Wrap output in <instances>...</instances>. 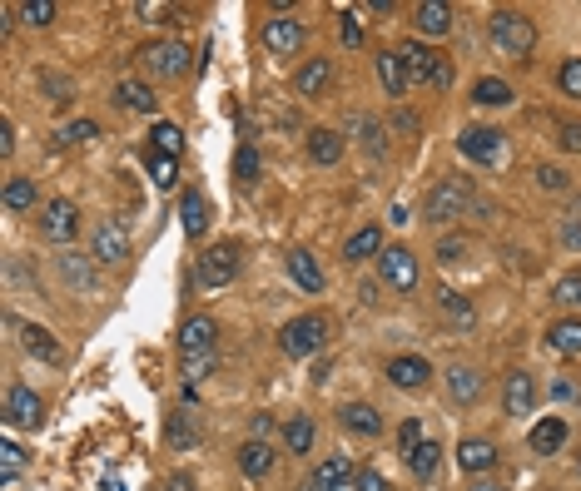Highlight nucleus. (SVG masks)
Instances as JSON below:
<instances>
[{
	"label": "nucleus",
	"mask_w": 581,
	"mask_h": 491,
	"mask_svg": "<svg viewBox=\"0 0 581 491\" xmlns=\"http://www.w3.org/2000/svg\"><path fill=\"white\" fill-rule=\"evenodd\" d=\"M398 55H403L413 85H437V90L452 85V65H447V55H437L428 40H408V45H398Z\"/></svg>",
	"instance_id": "f257e3e1"
},
{
	"label": "nucleus",
	"mask_w": 581,
	"mask_h": 491,
	"mask_svg": "<svg viewBox=\"0 0 581 491\" xmlns=\"http://www.w3.org/2000/svg\"><path fill=\"white\" fill-rule=\"evenodd\" d=\"M179 358H184V377H204L214 368V323L209 318H189L179 328Z\"/></svg>",
	"instance_id": "f03ea898"
},
{
	"label": "nucleus",
	"mask_w": 581,
	"mask_h": 491,
	"mask_svg": "<svg viewBox=\"0 0 581 491\" xmlns=\"http://www.w3.org/2000/svg\"><path fill=\"white\" fill-rule=\"evenodd\" d=\"M492 45H497L502 55H532L537 25H532L522 10H497V15H492Z\"/></svg>",
	"instance_id": "7ed1b4c3"
},
{
	"label": "nucleus",
	"mask_w": 581,
	"mask_h": 491,
	"mask_svg": "<svg viewBox=\"0 0 581 491\" xmlns=\"http://www.w3.org/2000/svg\"><path fill=\"white\" fill-rule=\"evenodd\" d=\"M467 209H472V184L467 179H442V184H433V194H428V219L433 224H452Z\"/></svg>",
	"instance_id": "20e7f679"
},
{
	"label": "nucleus",
	"mask_w": 581,
	"mask_h": 491,
	"mask_svg": "<svg viewBox=\"0 0 581 491\" xmlns=\"http://www.w3.org/2000/svg\"><path fill=\"white\" fill-rule=\"evenodd\" d=\"M323 338H328V323H323V318H313V313H303V318L284 323L279 348H284L289 358H313V353L323 348Z\"/></svg>",
	"instance_id": "39448f33"
},
{
	"label": "nucleus",
	"mask_w": 581,
	"mask_h": 491,
	"mask_svg": "<svg viewBox=\"0 0 581 491\" xmlns=\"http://www.w3.org/2000/svg\"><path fill=\"white\" fill-rule=\"evenodd\" d=\"M189 60H194V55H189L179 40H159V45H145V50H140V65H145L154 80H179V75L189 70Z\"/></svg>",
	"instance_id": "423d86ee"
},
{
	"label": "nucleus",
	"mask_w": 581,
	"mask_h": 491,
	"mask_svg": "<svg viewBox=\"0 0 581 491\" xmlns=\"http://www.w3.org/2000/svg\"><path fill=\"white\" fill-rule=\"evenodd\" d=\"M234 273H239V244L204 248V258H199V283L204 288H224V283H234Z\"/></svg>",
	"instance_id": "0eeeda50"
},
{
	"label": "nucleus",
	"mask_w": 581,
	"mask_h": 491,
	"mask_svg": "<svg viewBox=\"0 0 581 491\" xmlns=\"http://www.w3.org/2000/svg\"><path fill=\"white\" fill-rule=\"evenodd\" d=\"M457 149H462L472 164H497L502 149H507V139H502L497 129H487V124H467L462 139H457Z\"/></svg>",
	"instance_id": "6e6552de"
},
{
	"label": "nucleus",
	"mask_w": 581,
	"mask_h": 491,
	"mask_svg": "<svg viewBox=\"0 0 581 491\" xmlns=\"http://www.w3.org/2000/svg\"><path fill=\"white\" fill-rule=\"evenodd\" d=\"M40 234H45L50 244H70V239L80 234V209H75L70 199H50L45 214H40Z\"/></svg>",
	"instance_id": "1a4fd4ad"
},
{
	"label": "nucleus",
	"mask_w": 581,
	"mask_h": 491,
	"mask_svg": "<svg viewBox=\"0 0 581 491\" xmlns=\"http://www.w3.org/2000/svg\"><path fill=\"white\" fill-rule=\"evenodd\" d=\"M378 273H383V283L398 288V293H413V288H418V258H413L408 248L378 253Z\"/></svg>",
	"instance_id": "9d476101"
},
{
	"label": "nucleus",
	"mask_w": 581,
	"mask_h": 491,
	"mask_svg": "<svg viewBox=\"0 0 581 491\" xmlns=\"http://www.w3.org/2000/svg\"><path fill=\"white\" fill-rule=\"evenodd\" d=\"M40 412L45 407H40V397L30 387H10L5 392V422L10 427H40Z\"/></svg>",
	"instance_id": "9b49d317"
},
{
	"label": "nucleus",
	"mask_w": 581,
	"mask_h": 491,
	"mask_svg": "<svg viewBox=\"0 0 581 491\" xmlns=\"http://www.w3.org/2000/svg\"><path fill=\"white\" fill-rule=\"evenodd\" d=\"M120 258H130V234L115 219H105L95 229V263H120Z\"/></svg>",
	"instance_id": "f8f14e48"
},
{
	"label": "nucleus",
	"mask_w": 581,
	"mask_h": 491,
	"mask_svg": "<svg viewBox=\"0 0 581 491\" xmlns=\"http://www.w3.org/2000/svg\"><path fill=\"white\" fill-rule=\"evenodd\" d=\"M264 45H269L274 55H293V50L303 45V25H298V20H289V15L269 20V25H264Z\"/></svg>",
	"instance_id": "ddd939ff"
},
{
	"label": "nucleus",
	"mask_w": 581,
	"mask_h": 491,
	"mask_svg": "<svg viewBox=\"0 0 581 491\" xmlns=\"http://www.w3.org/2000/svg\"><path fill=\"white\" fill-rule=\"evenodd\" d=\"M547 353L557 358H581V318H562L547 328Z\"/></svg>",
	"instance_id": "4468645a"
},
{
	"label": "nucleus",
	"mask_w": 581,
	"mask_h": 491,
	"mask_svg": "<svg viewBox=\"0 0 581 491\" xmlns=\"http://www.w3.org/2000/svg\"><path fill=\"white\" fill-rule=\"evenodd\" d=\"M289 273H293V283L303 288V293H323V268H318V258L308 253V248H293L289 258Z\"/></svg>",
	"instance_id": "2eb2a0df"
},
{
	"label": "nucleus",
	"mask_w": 581,
	"mask_h": 491,
	"mask_svg": "<svg viewBox=\"0 0 581 491\" xmlns=\"http://www.w3.org/2000/svg\"><path fill=\"white\" fill-rule=\"evenodd\" d=\"M378 80H383V90H388L393 100H403V95H408V85H413V80H408V65H403V55H398V50H383V55H378Z\"/></svg>",
	"instance_id": "dca6fc26"
},
{
	"label": "nucleus",
	"mask_w": 581,
	"mask_h": 491,
	"mask_svg": "<svg viewBox=\"0 0 581 491\" xmlns=\"http://www.w3.org/2000/svg\"><path fill=\"white\" fill-rule=\"evenodd\" d=\"M179 224H184V234H189V239H199V234L209 229V199H204L199 189L179 194Z\"/></svg>",
	"instance_id": "f3484780"
},
{
	"label": "nucleus",
	"mask_w": 581,
	"mask_h": 491,
	"mask_svg": "<svg viewBox=\"0 0 581 491\" xmlns=\"http://www.w3.org/2000/svg\"><path fill=\"white\" fill-rule=\"evenodd\" d=\"M502 402H507V412H512V417H527V412L537 407V382H532L527 372H512V377H507Z\"/></svg>",
	"instance_id": "a211bd4d"
},
{
	"label": "nucleus",
	"mask_w": 581,
	"mask_h": 491,
	"mask_svg": "<svg viewBox=\"0 0 581 491\" xmlns=\"http://www.w3.org/2000/svg\"><path fill=\"white\" fill-rule=\"evenodd\" d=\"M457 462H462V472H467V477L492 472V467H497V447H492V442H482V437H467V442L457 447Z\"/></svg>",
	"instance_id": "6ab92c4d"
},
{
	"label": "nucleus",
	"mask_w": 581,
	"mask_h": 491,
	"mask_svg": "<svg viewBox=\"0 0 581 491\" xmlns=\"http://www.w3.org/2000/svg\"><path fill=\"white\" fill-rule=\"evenodd\" d=\"M388 377H393L398 387H408V392H413V387H423V382L433 377V368H428V358L403 353V358H393V363H388Z\"/></svg>",
	"instance_id": "aec40b11"
},
{
	"label": "nucleus",
	"mask_w": 581,
	"mask_h": 491,
	"mask_svg": "<svg viewBox=\"0 0 581 491\" xmlns=\"http://www.w3.org/2000/svg\"><path fill=\"white\" fill-rule=\"evenodd\" d=\"M328 80H333V65H328V60H308V65H298L293 90H298L303 100H313V95H323V90H328Z\"/></svg>",
	"instance_id": "412c9836"
},
{
	"label": "nucleus",
	"mask_w": 581,
	"mask_h": 491,
	"mask_svg": "<svg viewBox=\"0 0 581 491\" xmlns=\"http://www.w3.org/2000/svg\"><path fill=\"white\" fill-rule=\"evenodd\" d=\"M413 15H418V30L433 35V40H442V35L452 30V5H447V0H423Z\"/></svg>",
	"instance_id": "4be33fe9"
},
{
	"label": "nucleus",
	"mask_w": 581,
	"mask_h": 491,
	"mask_svg": "<svg viewBox=\"0 0 581 491\" xmlns=\"http://www.w3.org/2000/svg\"><path fill=\"white\" fill-rule=\"evenodd\" d=\"M338 417H343V427L358 432V437H378V432H383V417H378V407H368V402H348Z\"/></svg>",
	"instance_id": "5701e85b"
},
{
	"label": "nucleus",
	"mask_w": 581,
	"mask_h": 491,
	"mask_svg": "<svg viewBox=\"0 0 581 491\" xmlns=\"http://www.w3.org/2000/svg\"><path fill=\"white\" fill-rule=\"evenodd\" d=\"M527 442H532V452H537V457H552V452L567 442V422H562V417H542V422L532 427V437H527Z\"/></svg>",
	"instance_id": "b1692460"
},
{
	"label": "nucleus",
	"mask_w": 581,
	"mask_h": 491,
	"mask_svg": "<svg viewBox=\"0 0 581 491\" xmlns=\"http://www.w3.org/2000/svg\"><path fill=\"white\" fill-rule=\"evenodd\" d=\"M239 472L254 477V482L269 477V472H274V447H269V442H244V447H239Z\"/></svg>",
	"instance_id": "393cba45"
},
{
	"label": "nucleus",
	"mask_w": 581,
	"mask_h": 491,
	"mask_svg": "<svg viewBox=\"0 0 581 491\" xmlns=\"http://www.w3.org/2000/svg\"><path fill=\"white\" fill-rule=\"evenodd\" d=\"M308 159L313 164H338L343 159V134L338 129H313L308 134Z\"/></svg>",
	"instance_id": "a878e982"
},
{
	"label": "nucleus",
	"mask_w": 581,
	"mask_h": 491,
	"mask_svg": "<svg viewBox=\"0 0 581 491\" xmlns=\"http://www.w3.org/2000/svg\"><path fill=\"white\" fill-rule=\"evenodd\" d=\"M115 100H120L125 110H135V115H154V105H159L145 80H120V85H115Z\"/></svg>",
	"instance_id": "bb28decb"
},
{
	"label": "nucleus",
	"mask_w": 581,
	"mask_h": 491,
	"mask_svg": "<svg viewBox=\"0 0 581 491\" xmlns=\"http://www.w3.org/2000/svg\"><path fill=\"white\" fill-rule=\"evenodd\" d=\"M348 477H353L348 457H328V462H318V467H313V482H308V491H338Z\"/></svg>",
	"instance_id": "cd10ccee"
},
{
	"label": "nucleus",
	"mask_w": 581,
	"mask_h": 491,
	"mask_svg": "<svg viewBox=\"0 0 581 491\" xmlns=\"http://www.w3.org/2000/svg\"><path fill=\"white\" fill-rule=\"evenodd\" d=\"M378 253H383V229H378V224L358 229V234L343 244V258H348V263H363V258H378Z\"/></svg>",
	"instance_id": "c85d7f7f"
},
{
	"label": "nucleus",
	"mask_w": 581,
	"mask_h": 491,
	"mask_svg": "<svg viewBox=\"0 0 581 491\" xmlns=\"http://www.w3.org/2000/svg\"><path fill=\"white\" fill-rule=\"evenodd\" d=\"M20 348H25L30 358H40V363H60V348H55V338H50L45 328H35V323H25V328H20Z\"/></svg>",
	"instance_id": "c756f323"
},
{
	"label": "nucleus",
	"mask_w": 581,
	"mask_h": 491,
	"mask_svg": "<svg viewBox=\"0 0 581 491\" xmlns=\"http://www.w3.org/2000/svg\"><path fill=\"white\" fill-rule=\"evenodd\" d=\"M447 392H452V402H477L482 397V377L472 368H452L447 372Z\"/></svg>",
	"instance_id": "7c9ffc66"
},
{
	"label": "nucleus",
	"mask_w": 581,
	"mask_h": 491,
	"mask_svg": "<svg viewBox=\"0 0 581 491\" xmlns=\"http://www.w3.org/2000/svg\"><path fill=\"white\" fill-rule=\"evenodd\" d=\"M164 437H169V447H174V452H184V447H194V442H199V422L179 407V412L169 417V432H164Z\"/></svg>",
	"instance_id": "2f4dec72"
},
{
	"label": "nucleus",
	"mask_w": 581,
	"mask_h": 491,
	"mask_svg": "<svg viewBox=\"0 0 581 491\" xmlns=\"http://www.w3.org/2000/svg\"><path fill=\"white\" fill-rule=\"evenodd\" d=\"M437 462H442V447H437L433 437H428V442H423V447H418V452H413V457H408V472H413V477H418V482H433Z\"/></svg>",
	"instance_id": "473e14b6"
},
{
	"label": "nucleus",
	"mask_w": 581,
	"mask_h": 491,
	"mask_svg": "<svg viewBox=\"0 0 581 491\" xmlns=\"http://www.w3.org/2000/svg\"><path fill=\"white\" fill-rule=\"evenodd\" d=\"M145 164H149V179H154L159 189H174V179H179V164H174V154H159V149L149 144Z\"/></svg>",
	"instance_id": "72a5a7b5"
},
{
	"label": "nucleus",
	"mask_w": 581,
	"mask_h": 491,
	"mask_svg": "<svg viewBox=\"0 0 581 491\" xmlns=\"http://www.w3.org/2000/svg\"><path fill=\"white\" fill-rule=\"evenodd\" d=\"M5 209H10V214L35 209V179H10V184H5Z\"/></svg>",
	"instance_id": "f704fd0d"
},
{
	"label": "nucleus",
	"mask_w": 581,
	"mask_h": 491,
	"mask_svg": "<svg viewBox=\"0 0 581 491\" xmlns=\"http://www.w3.org/2000/svg\"><path fill=\"white\" fill-rule=\"evenodd\" d=\"M313 437H318V432H313V422H308V417H289V427H284L289 452H298V457H303V452H313Z\"/></svg>",
	"instance_id": "c9c22d12"
},
{
	"label": "nucleus",
	"mask_w": 581,
	"mask_h": 491,
	"mask_svg": "<svg viewBox=\"0 0 581 491\" xmlns=\"http://www.w3.org/2000/svg\"><path fill=\"white\" fill-rule=\"evenodd\" d=\"M472 100L477 105H512V85L507 80H477L472 85Z\"/></svg>",
	"instance_id": "e433bc0d"
},
{
	"label": "nucleus",
	"mask_w": 581,
	"mask_h": 491,
	"mask_svg": "<svg viewBox=\"0 0 581 491\" xmlns=\"http://www.w3.org/2000/svg\"><path fill=\"white\" fill-rule=\"evenodd\" d=\"M60 273H65V283H75V288H95V268H90L85 258H75V253L60 258Z\"/></svg>",
	"instance_id": "4c0bfd02"
},
{
	"label": "nucleus",
	"mask_w": 581,
	"mask_h": 491,
	"mask_svg": "<svg viewBox=\"0 0 581 491\" xmlns=\"http://www.w3.org/2000/svg\"><path fill=\"white\" fill-rule=\"evenodd\" d=\"M353 129H358V134H363V144H368V154H373V159H383V149H388V144H383V124L378 120H368V115H353Z\"/></svg>",
	"instance_id": "58836bf2"
},
{
	"label": "nucleus",
	"mask_w": 581,
	"mask_h": 491,
	"mask_svg": "<svg viewBox=\"0 0 581 491\" xmlns=\"http://www.w3.org/2000/svg\"><path fill=\"white\" fill-rule=\"evenodd\" d=\"M20 467H25V452H20V442H0V472H5V487H15V477H20Z\"/></svg>",
	"instance_id": "ea45409f"
},
{
	"label": "nucleus",
	"mask_w": 581,
	"mask_h": 491,
	"mask_svg": "<svg viewBox=\"0 0 581 491\" xmlns=\"http://www.w3.org/2000/svg\"><path fill=\"white\" fill-rule=\"evenodd\" d=\"M149 139H154V149H159V154H174V159H179V149H184L179 124H154V134H149Z\"/></svg>",
	"instance_id": "a19ab883"
},
{
	"label": "nucleus",
	"mask_w": 581,
	"mask_h": 491,
	"mask_svg": "<svg viewBox=\"0 0 581 491\" xmlns=\"http://www.w3.org/2000/svg\"><path fill=\"white\" fill-rule=\"evenodd\" d=\"M234 174H239L244 184L259 179V149H254V144H239V149H234Z\"/></svg>",
	"instance_id": "79ce46f5"
},
{
	"label": "nucleus",
	"mask_w": 581,
	"mask_h": 491,
	"mask_svg": "<svg viewBox=\"0 0 581 491\" xmlns=\"http://www.w3.org/2000/svg\"><path fill=\"white\" fill-rule=\"evenodd\" d=\"M20 20L25 25H50L55 20V0H25L20 5Z\"/></svg>",
	"instance_id": "37998d69"
},
{
	"label": "nucleus",
	"mask_w": 581,
	"mask_h": 491,
	"mask_svg": "<svg viewBox=\"0 0 581 491\" xmlns=\"http://www.w3.org/2000/svg\"><path fill=\"white\" fill-rule=\"evenodd\" d=\"M537 184H542L547 194H567V189H572V174H567V169H552V164H542V169H537Z\"/></svg>",
	"instance_id": "c03bdc74"
},
{
	"label": "nucleus",
	"mask_w": 581,
	"mask_h": 491,
	"mask_svg": "<svg viewBox=\"0 0 581 491\" xmlns=\"http://www.w3.org/2000/svg\"><path fill=\"white\" fill-rule=\"evenodd\" d=\"M552 298H557V303H567V308H581V273H567V278H557Z\"/></svg>",
	"instance_id": "a18cd8bd"
},
{
	"label": "nucleus",
	"mask_w": 581,
	"mask_h": 491,
	"mask_svg": "<svg viewBox=\"0 0 581 491\" xmlns=\"http://www.w3.org/2000/svg\"><path fill=\"white\" fill-rule=\"evenodd\" d=\"M557 85H562V95L581 100V60H562V70H557Z\"/></svg>",
	"instance_id": "49530a36"
},
{
	"label": "nucleus",
	"mask_w": 581,
	"mask_h": 491,
	"mask_svg": "<svg viewBox=\"0 0 581 491\" xmlns=\"http://www.w3.org/2000/svg\"><path fill=\"white\" fill-rule=\"evenodd\" d=\"M95 134H100V124L95 120H75V124L60 129V144H85V139H95Z\"/></svg>",
	"instance_id": "de8ad7c7"
},
{
	"label": "nucleus",
	"mask_w": 581,
	"mask_h": 491,
	"mask_svg": "<svg viewBox=\"0 0 581 491\" xmlns=\"http://www.w3.org/2000/svg\"><path fill=\"white\" fill-rule=\"evenodd\" d=\"M423 442H428V437H423V427H418V422H403V427H398V447H403V457H413Z\"/></svg>",
	"instance_id": "09e8293b"
},
{
	"label": "nucleus",
	"mask_w": 581,
	"mask_h": 491,
	"mask_svg": "<svg viewBox=\"0 0 581 491\" xmlns=\"http://www.w3.org/2000/svg\"><path fill=\"white\" fill-rule=\"evenodd\" d=\"M338 35H343V45H348V50H358V45H363V25H358V15H343Z\"/></svg>",
	"instance_id": "8fccbe9b"
},
{
	"label": "nucleus",
	"mask_w": 581,
	"mask_h": 491,
	"mask_svg": "<svg viewBox=\"0 0 581 491\" xmlns=\"http://www.w3.org/2000/svg\"><path fill=\"white\" fill-rule=\"evenodd\" d=\"M442 308H447V313H452V318H462V323H467V318H472V308H467V303H462V293H442Z\"/></svg>",
	"instance_id": "3c124183"
},
{
	"label": "nucleus",
	"mask_w": 581,
	"mask_h": 491,
	"mask_svg": "<svg viewBox=\"0 0 581 491\" xmlns=\"http://www.w3.org/2000/svg\"><path fill=\"white\" fill-rule=\"evenodd\" d=\"M462 253H467V244H462V239H447V244L437 248V258H442V263H457Z\"/></svg>",
	"instance_id": "603ef678"
},
{
	"label": "nucleus",
	"mask_w": 581,
	"mask_h": 491,
	"mask_svg": "<svg viewBox=\"0 0 581 491\" xmlns=\"http://www.w3.org/2000/svg\"><path fill=\"white\" fill-rule=\"evenodd\" d=\"M10 154H15V124L5 120L0 124V159H10Z\"/></svg>",
	"instance_id": "864d4df0"
},
{
	"label": "nucleus",
	"mask_w": 581,
	"mask_h": 491,
	"mask_svg": "<svg viewBox=\"0 0 581 491\" xmlns=\"http://www.w3.org/2000/svg\"><path fill=\"white\" fill-rule=\"evenodd\" d=\"M562 149L581 154V124H562Z\"/></svg>",
	"instance_id": "5fc2aeb1"
},
{
	"label": "nucleus",
	"mask_w": 581,
	"mask_h": 491,
	"mask_svg": "<svg viewBox=\"0 0 581 491\" xmlns=\"http://www.w3.org/2000/svg\"><path fill=\"white\" fill-rule=\"evenodd\" d=\"M358 491H388V482H383L378 472H363V477H358Z\"/></svg>",
	"instance_id": "6e6d98bb"
},
{
	"label": "nucleus",
	"mask_w": 581,
	"mask_h": 491,
	"mask_svg": "<svg viewBox=\"0 0 581 491\" xmlns=\"http://www.w3.org/2000/svg\"><path fill=\"white\" fill-rule=\"evenodd\" d=\"M269 432H274V417H264V412H259V417H254V442H264Z\"/></svg>",
	"instance_id": "4d7b16f0"
},
{
	"label": "nucleus",
	"mask_w": 581,
	"mask_h": 491,
	"mask_svg": "<svg viewBox=\"0 0 581 491\" xmlns=\"http://www.w3.org/2000/svg\"><path fill=\"white\" fill-rule=\"evenodd\" d=\"M562 239L572 248H581V219H567V229H562Z\"/></svg>",
	"instance_id": "13d9d810"
},
{
	"label": "nucleus",
	"mask_w": 581,
	"mask_h": 491,
	"mask_svg": "<svg viewBox=\"0 0 581 491\" xmlns=\"http://www.w3.org/2000/svg\"><path fill=\"white\" fill-rule=\"evenodd\" d=\"M164 491H194V482H189V477L179 472V477H169V487H164Z\"/></svg>",
	"instance_id": "bf43d9fd"
},
{
	"label": "nucleus",
	"mask_w": 581,
	"mask_h": 491,
	"mask_svg": "<svg viewBox=\"0 0 581 491\" xmlns=\"http://www.w3.org/2000/svg\"><path fill=\"white\" fill-rule=\"evenodd\" d=\"M472 491H502V487H497V482H477Z\"/></svg>",
	"instance_id": "052dcab7"
}]
</instances>
